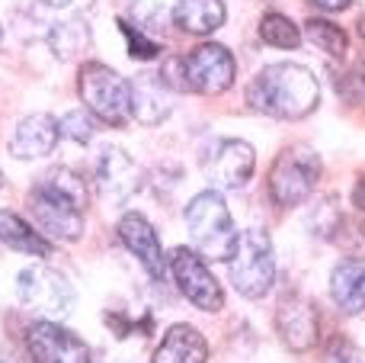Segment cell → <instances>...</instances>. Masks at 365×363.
Returning <instances> with one entry per match:
<instances>
[{"mask_svg":"<svg viewBox=\"0 0 365 363\" xmlns=\"http://www.w3.org/2000/svg\"><path fill=\"white\" fill-rule=\"evenodd\" d=\"M321 87L311 68L295 61L266 64L250 84H247V103L250 109L272 119H304L317 109Z\"/></svg>","mask_w":365,"mask_h":363,"instance_id":"cell-1","label":"cell"},{"mask_svg":"<svg viewBox=\"0 0 365 363\" xmlns=\"http://www.w3.org/2000/svg\"><path fill=\"white\" fill-rule=\"evenodd\" d=\"M29 206L38 229L58 242H77L83 235V206H87V187L83 177L71 167L45 174L29 190Z\"/></svg>","mask_w":365,"mask_h":363,"instance_id":"cell-2","label":"cell"},{"mask_svg":"<svg viewBox=\"0 0 365 363\" xmlns=\"http://www.w3.org/2000/svg\"><path fill=\"white\" fill-rule=\"evenodd\" d=\"M186 229L192 244L208 261H231L237 251V225L218 190H202L186 206Z\"/></svg>","mask_w":365,"mask_h":363,"instance_id":"cell-3","label":"cell"},{"mask_svg":"<svg viewBox=\"0 0 365 363\" xmlns=\"http://www.w3.org/2000/svg\"><path fill=\"white\" fill-rule=\"evenodd\" d=\"M77 90L87 109L103 119L106 126H125L132 119V84L122 74H115L109 64L87 61L77 77Z\"/></svg>","mask_w":365,"mask_h":363,"instance_id":"cell-4","label":"cell"},{"mask_svg":"<svg viewBox=\"0 0 365 363\" xmlns=\"http://www.w3.org/2000/svg\"><path fill=\"white\" fill-rule=\"evenodd\" d=\"M231 280L234 289L247 299H263L276 283V257H272V242L266 229H247L240 232L237 251L231 257Z\"/></svg>","mask_w":365,"mask_h":363,"instance_id":"cell-5","label":"cell"},{"mask_svg":"<svg viewBox=\"0 0 365 363\" xmlns=\"http://www.w3.org/2000/svg\"><path fill=\"white\" fill-rule=\"evenodd\" d=\"M16 296L38 322H61L74 309V289L58 270L45 264L19 270L16 277Z\"/></svg>","mask_w":365,"mask_h":363,"instance_id":"cell-6","label":"cell"},{"mask_svg":"<svg viewBox=\"0 0 365 363\" xmlns=\"http://www.w3.org/2000/svg\"><path fill=\"white\" fill-rule=\"evenodd\" d=\"M321 177V158L308 145H292L269 167V197L276 206H302Z\"/></svg>","mask_w":365,"mask_h":363,"instance_id":"cell-7","label":"cell"},{"mask_svg":"<svg viewBox=\"0 0 365 363\" xmlns=\"http://www.w3.org/2000/svg\"><path fill=\"white\" fill-rule=\"evenodd\" d=\"M182 68H186V87L195 94H225L234 84L237 74V64L234 55L218 42H202L182 58Z\"/></svg>","mask_w":365,"mask_h":363,"instance_id":"cell-8","label":"cell"},{"mask_svg":"<svg viewBox=\"0 0 365 363\" xmlns=\"http://www.w3.org/2000/svg\"><path fill=\"white\" fill-rule=\"evenodd\" d=\"M170 274H173V280H177L180 293L186 296L195 309H202V312H221V309H225V293H221L218 280L212 277V270L205 267V261H202L195 251H189V248L173 251Z\"/></svg>","mask_w":365,"mask_h":363,"instance_id":"cell-9","label":"cell"},{"mask_svg":"<svg viewBox=\"0 0 365 363\" xmlns=\"http://www.w3.org/2000/svg\"><path fill=\"white\" fill-rule=\"evenodd\" d=\"M26 347L36 363H90V347L61 322H36L26 334Z\"/></svg>","mask_w":365,"mask_h":363,"instance_id":"cell-10","label":"cell"},{"mask_svg":"<svg viewBox=\"0 0 365 363\" xmlns=\"http://www.w3.org/2000/svg\"><path fill=\"white\" fill-rule=\"evenodd\" d=\"M253 167H257V154H253L250 141L225 139L215 145L212 158L205 164V174L212 190H240L253 177Z\"/></svg>","mask_w":365,"mask_h":363,"instance_id":"cell-11","label":"cell"},{"mask_svg":"<svg viewBox=\"0 0 365 363\" xmlns=\"http://www.w3.org/2000/svg\"><path fill=\"white\" fill-rule=\"evenodd\" d=\"M141 184H145V174L122 148L100 151V158H96V190H100V197L106 203L113 206L128 203L141 190Z\"/></svg>","mask_w":365,"mask_h":363,"instance_id":"cell-12","label":"cell"},{"mask_svg":"<svg viewBox=\"0 0 365 363\" xmlns=\"http://www.w3.org/2000/svg\"><path fill=\"white\" fill-rule=\"evenodd\" d=\"M276 332L282 338V344L295 354H304L317 344V309L311 306L304 296H285L276 309Z\"/></svg>","mask_w":365,"mask_h":363,"instance_id":"cell-13","label":"cell"},{"mask_svg":"<svg viewBox=\"0 0 365 363\" xmlns=\"http://www.w3.org/2000/svg\"><path fill=\"white\" fill-rule=\"evenodd\" d=\"M119 238L135 257L138 264L145 267V274L151 280H164L167 274V257H164V248H160V238L154 232V225L148 222L141 212H125L119 222Z\"/></svg>","mask_w":365,"mask_h":363,"instance_id":"cell-14","label":"cell"},{"mask_svg":"<svg viewBox=\"0 0 365 363\" xmlns=\"http://www.w3.org/2000/svg\"><path fill=\"white\" fill-rule=\"evenodd\" d=\"M58 122L48 113H32L16 126L10 139V154L19 161H36L55 151L58 145Z\"/></svg>","mask_w":365,"mask_h":363,"instance_id":"cell-15","label":"cell"},{"mask_svg":"<svg viewBox=\"0 0 365 363\" xmlns=\"http://www.w3.org/2000/svg\"><path fill=\"white\" fill-rule=\"evenodd\" d=\"M173 109V90L160 81V74H138L132 81V116L145 126H158Z\"/></svg>","mask_w":365,"mask_h":363,"instance_id":"cell-16","label":"cell"},{"mask_svg":"<svg viewBox=\"0 0 365 363\" xmlns=\"http://www.w3.org/2000/svg\"><path fill=\"white\" fill-rule=\"evenodd\" d=\"M330 296L340 306V312L359 315L365 312V261L362 257H346L330 274Z\"/></svg>","mask_w":365,"mask_h":363,"instance_id":"cell-17","label":"cell"},{"mask_svg":"<svg viewBox=\"0 0 365 363\" xmlns=\"http://www.w3.org/2000/svg\"><path fill=\"white\" fill-rule=\"evenodd\" d=\"M208 344L192 325H173L164 334L160 347L154 351L151 363H205Z\"/></svg>","mask_w":365,"mask_h":363,"instance_id":"cell-18","label":"cell"},{"mask_svg":"<svg viewBox=\"0 0 365 363\" xmlns=\"http://www.w3.org/2000/svg\"><path fill=\"white\" fill-rule=\"evenodd\" d=\"M225 16V0H177L173 4V23L189 36H208L221 29Z\"/></svg>","mask_w":365,"mask_h":363,"instance_id":"cell-19","label":"cell"},{"mask_svg":"<svg viewBox=\"0 0 365 363\" xmlns=\"http://www.w3.org/2000/svg\"><path fill=\"white\" fill-rule=\"evenodd\" d=\"M0 242L13 251H23L32 257H48L51 254V242H45L38 232H32L29 222L16 216V212L0 209Z\"/></svg>","mask_w":365,"mask_h":363,"instance_id":"cell-20","label":"cell"},{"mask_svg":"<svg viewBox=\"0 0 365 363\" xmlns=\"http://www.w3.org/2000/svg\"><path fill=\"white\" fill-rule=\"evenodd\" d=\"M90 42H93L90 26L83 23L81 16L61 19V23H55L48 29V49H51V55L61 58V61H71V58H77L81 51H87Z\"/></svg>","mask_w":365,"mask_h":363,"instance_id":"cell-21","label":"cell"},{"mask_svg":"<svg viewBox=\"0 0 365 363\" xmlns=\"http://www.w3.org/2000/svg\"><path fill=\"white\" fill-rule=\"evenodd\" d=\"M304 36H308V42L314 45V49H321L324 55H330V58H343L349 51L346 32H343L340 26H334L330 19H308V23H304Z\"/></svg>","mask_w":365,"mask_h":363,"instance_id":"cell-22","label":"cell"},{"mask_svg":"<svg viewBox=\"0 0 365 363\" xmlns=\"http://www.w3.org/2000/svg\"><path fill=\"white\" fill-rule=\"evenodd\" d=\"M259 39L272 49H298L302 45V29L282 13H266L259 19Z\"/></svg>","mask_w":365,"mask_h":363,"instance_id":"cell-23","label":"cell"},{"mask_svg":"<svg viewBox=\"0 0 365 363\" xmlns=\"http://www.w3.org/2000/svg\"><path fill=\"white\" fill-rule=\"evenodd\" d=\"M308 225H311V235L317 238H334V232L343 225V216L336 209L334 197H324L314 203V209L308 212Z\"/></svg>","mask_w":365,"mask_h":363,"instance_id":"cell-24","label":"cell"},{"mask_svg":"<svg viewBox=\"0 0 365 363\" xmlns=\"http://www.w3.org/2000/svg\"><path fill=\"white\" fill-rule=\"evenodd\" d=\"M119 29L125 36V45H128V55L138 58V61H151V58L160 55V45L148 36L141 26H132L128 19H119Z\"/></svg>","mask_w":365,"mask_h":363,"instance_id":"cell-25","label":"cell"},{"mask_svg":"<svg viewBox=\"0 0 365 363\" xmlns=\"http://www.w3.org/2000/svg\"><path fill=\"white\" fill-rule=\"evenodd\" d=\"M58 132H61L64 139L77 141V145H87L96 129H93V119H90L83 109H71V113H64L61 119H58Z\"/></svg>","mask_w":365,"mask_h":363,"instance_id":"cell-26","label":"cell"},{"mask_svg":"<svg viewBox=\"0 0 365 363\" xmlns=\"http://www.w3.org/2000/svg\"><path fill=\"white\" fill-rule=\"evenodd\" d=\"M324 363H362L359 360V351H356L353 341L346 338H334L327 347V357H324Z\"/></svg>","mask_w":365,"mask_h":363,"instance_id":"cell-27","label":"cell"},{"mask_svg":"<svg viewBox=\"0 0 365 363\" xmlns=\"http://www.w3.org/2000/svg\"><path fill=\"white\" fill-rule=\"evenodd\" d=\"M48 6H55V10H87L93 0H45Z\"/></svg>","mask_w":365,"mask_h":363,"instance_id":"cell-28","label":"cell"},{"mask_svg":"<svg viewBox=\"0 0 365 363\" xmlns=\"http://www.w3.org/2000/svg\"><path fill=\"white\" fill-rule=\"evenodd\" d=\"M314 6H321V10H327V13H336V10H346L353 0H311Z\"/></svg>","mask_w":365,"mask_h":363,"instance_id":"cell-29","label":"cell"},{"mask_svg":"<svg viewBox=\"0 0 365 363\" xmlns=\"http://www.w3.org/2000/svg\"><path fill=\"white\" fill-rule=\"evenodd\" d=\"M353 203H356V209H362V212H365V177H359V184H356V190H353Z\"/></svg>","mask_w":365,"mask_h":363,"instance_id":"cell-30","label":"cell"},{"mask_svg":"<svg viewBox=\"0 0 365 363\" xmlns=\"http://www.w3.org/2000/svg\"><path fill=\"white\" fill-rule=\"evenodd\" d=\"M356 84H359V90L365 94V61L359 64V68H356Z\"/></svg>","mask_w":365,"mask_h":363,"instance_id":"cell-31","label":"cell"},{"mask_svg":"<svg viewBox=\"0 0 365 363\" xmlns=\"http://www.w3.org/2000/svg\"><path fill=\"white\" fill-rule=\"evenodd\" d=\"M359 32H362V39H365V16L359 19Z\"/></svg>","mask_w":365,"mask_h":363,"instance_id":"cell-32","label":"cell"},{"mask_svg":"<svg viewBox=\"0 0 365 363\" xmlns=\"http://www.w3.org/2000/svg\"><path fill=\"white\" fill-rule=\"evenodd\" d=\"M0 187H4V174H0Z\"/></svg>","mask_w":365,"mask_h":363,"instance_id":"cell-33","label":"cell"},{"mask_svg":"<svg viewBox=\"0 0 365 363\" xmlns=\"http://www.w3.org/2000/svg\"><path fill=\"white\" fill-rule=\"evenodd\" d=\"M362 238H365V229H362Z\"/></svg>","mask_w":365,"mask_h":363,"instance_id":"cell-34","label":"cell"}]
</instances>
